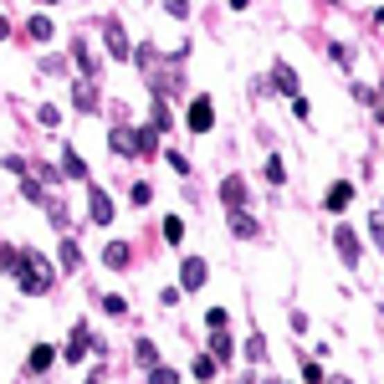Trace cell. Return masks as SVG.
I'll use <instances>...</instances> for the list:
<instances>
[{"mask_svg":"<svg viewBox=\"0 0 384 384\" xmlns=\"http://www.w3.org/2000/svg\"><path fill=\"white\" fill-rule=\"evenodd\" d=\"M267 180H272V184H282V180H287V164H282V159H277V154L267 159Z\"/></svg>","mask_w":384,"mask_h":384,"instance_id":"obj_19","label":"cell"},{"mask_svg":"<svg viewBox=\"0 0 384 384\" xmlns=\"http://www.w3.org/2000/svg\"><path fill=\"white\" fill-rule=\"evenodd\" d=\"M220 200H226L231 210H241V200H246V184H241V180H226V184H220Z\"/></svg>","mask_w":384,"mask_h":384,"instance_id":"obj_9","label":"cell"},{"mask_svg":"<svg viewBox=\"0 0 384 384\" xmlns=\"http://www.w3.org/2000/svg\"><path fill=\"white\" fill-rule=\"evenodd\" d=\"M195 379H200V384L216 379V359H205V354H200V359H195Z\"/></svg>","mask_w":384,"mask_h":384,"instance_id":"obj_16","label":"cell"},{"mask_svg":"<svg viewBox=\"0 0 384 384\" xmlns=\"http://www.w3.org/2000/svg\"><path fill=\"white\" fill-rule=\"evenodd\" d=\"M62 169H67L72 180H87V164H82V154H77V149H62Z\"/></svg>","mask_w":384,"mask_h":384,"instance_id":"obj_10","label":"cell"},{"mask_svg":"<svg viewBox=\"0 0 384 384\" xmlns=\"http://www.w3.org/2000/svg\"><path fill=\"white\" fill-rule=\"evenodd\" d=\"M87 349H92V333H87V328H82V323H77V328H72V343H67V359L77 364V359H82V354H87Z\"/></svg>","mask_w":384,"mask_h":384,"instance_id":"obj_7","label":"cell"},{"mask_svg":"<svg viewBox=\"0 0 384 384\" xmlns=\"http://www.w3.org/2000/svg\"><path fill=\"white\" fill-rule=\"evenodd\" d=\"M180 282H184V287H205V261L190 256V261H184V277H180Z\"/></svg>","mask_w":384,"mask_h":384,"instance_id":"obj_11","label":"cell"},{"mask_svg":"<svg viewBox=\"0 0 384 384\" xmlns=\"http://www.w3.org/2000/svg\"><path fill=\"white\" fill-rule=\"evenodd\" d=\"M103 31H108V46H113V57L123 62V57H128V36H123V26H118V21H108Z\"/></svg>","mask_w":384,"mask_h":384,"instance_id":"obj_8","label":"cell"},{"mask_svg":"<svg viewBox=\"0 0 384 384\" xmlns=\"http://www.w3.org/2000/svg\"><path fill=\"white\" fill-rule=\"evenodd\" d=\"M108 149H113V154H143V143H139V128H113Z\"/></svg>","mask_w":384,"mask_h":384,"instance_id":"obj_2","label":"cell"},{"mask_svg":"<svg viewBox=\"0 0 384 384\" xmlns=\"http://www.w3.org/2000/svg\"><path fill=\"white\" fill-rule=\"evenodd\" d=\"M128 261H134V251H128L123 241H113L108 251H103V267H113V272H123V267H128Z\"/></svg>","mask_w":384,"mask_h":384,"instance_id":"obj_6","label":"cell"},{"mask_svg":"<svg viewBox=\"0 0 384 384\" xmlns=\"http://www.w3.org/2000/svg\"><path fill=\"white\" fill-rule=\"evenodd\" d=\"M333 241H338V251H343V261H349V267H359V236H354L349 226H333Z\"/></svg>","mask_w":384,"mask_h":384,"instance_id":"obj_3","label":"cell"},{"mask_svg":"<svg viewBox=\"0 0 384 384\" xmlns=\"http://www.w3.org/2000/svg\"><path fill=\"white\" fill-rule=\"evenodd\" d=\"M180 236H184V226H180L175 216H169V220H164V241H180Z\"/></svg>","mask_w":384,"mask_h":384,"instance_id":"obj_24","label":"cell"},{"mask_svg":"<svg viewBox=\"0 0 384 384\" xmlns=\"http://www.w3.org/2000/svg\"><path fill=\"white\" fill-rule=\"evenodd\" d=\"M277 87H282V92H293V87H297V77H293V67H277Z\"/></svg>","mask_w":384,"mask_h":384,"instance_id":"obj_23","label":"cell"},{"mask_svg":"<svg viewBox=\"0 0 384 384\" xmlns=\"http://www.w3.org/2000/svg\"><path fill=\"white\" fill-rule=\"evenodd\" d=\"M21 287H26L31 297L46 293V287H51V272H46V267H26V272H21Z\"/></svg>","mask_w":384,"mask_h":384,"instance_id":"obj_5","label":"cell"},{"mask_svg":"<svg viewBox=\"0 0 384 384\" xmlns=\"http://www.w3.org/2000/svg\"><path fill=\"white\" fill-rule=\"evenodd\" d=\"M31 36H36V42H46V36H51V21H46V16H31Z\"/></svg>","mask_w":384,"mask_h":384,"instance_id":"obj_21","label":"cell"},{"mask_svg":"<svg viewBox=\"0 0 384 384\" xmlns=\"http://www.w3.org/2000/svg\"><path fill=\"white\" fill-rule=\"evenodd\" d=\"M51 359H57V354H51L46 343H42V349H31V369H36V374H42V369H51Z\"/></svg>","mask_w":384,"mask_h":384,"instance_id":"obj_15","label":"cell"},{"mask_svg":"<svg viewBox=\"0 0 384 384\" xmlns=\"http://www.w3.org/2000/svg\"><path fill=\"white\" fill-rule=\"evenodd\" d=\"M328 57H333V62H338V67H354V57H349V46H338V42H333V46H328Z\"/></svg>","mask_w":384,"mask_h":384,"instance_id":"obj_22","label":"cell"},{"mask_svg":"<svg viewBox=\"0 0 384 384\" xmlns=\"http://www.w3.org/2000/svg\"><path fill=\"white\" fill-rule=\"evenodd\" d=\"M149 384H180V374H175V369H164V364H154L149 369Z\"/></svg>","mask_w":384,"mask_h":384,"instance_id":"obj_17","label":"cell"},{"mask_svg":"<svg viewBox=\"0 0 384 384\" xmlns=\"http://www.w3.org/2000/svg\"><path fill=\"white\" fill-rule=\"evenodd\" d=\"M139 364H149V369L159 364V349H154V343H149V338H139Z\"/></svg>","mask_w":384,"mask_h":384,"instance_id":"obj_20","label":"cell"},{"mask_svg":"<svg viewBox=\"0 0 384 384\" xmlns=\"http://www.w3.org/2000/svg\"><path fill=\"white\" fill-rule=\"evenodd\" d=\"M379 313H384V302H379Z\"/></svg>","mask_w":384,"mask_h":384,"instance_id":"obj_27","label":"cell"},{"mask_svg":"<svg viewBox=\"0 0 384 384\" xmlns=\"http://www.w3.org/2000/svg\"><path fill=\"white\" fill-rule=\"evenodd\" d=\"M349 200H354V190H349V184H333V190H328V210H343Z\"/></svg>","mask_w":384,"mask_h":384,"instance_id":"obj_14","label":"cell"},{"mask_svg":"<svg viewBox=\"0 0 384 384\" xmlns=\"http://www.w3.org/2000/svg\"><path fill=\"white\" fill-rule=\"evenodd\" d=\"M231 231H236V236H251L256 226H251V220H246V210H231Z\"/></svg>","mask_w":384,"mask_h":384,"instance_id":"obj_18","label":"cell"},{"mask_svg":"<svg viewBox=\"0 0 384 384\" xmlns=\"http://www.w3.org/2000/svg\"><path fill=\"white\" fill-rule=\"evenodd\" d=\"M210 123H216V108H210V98H195V103H190V128H195V134H205Z\"/></svg>","mask_w":384,"mask_h":384,"instance_id":"obj_4","label":"cell"},{"mask_svg":"<svg viewBox=\"0 0 384 384\" xmlns=\"http://www.w3.org/2000/svg\"><path fill=\"white\" fill-rule=\"evenodd\" d=\"M87 210H92V226H113V200L98 184H87Z\"/></svg>","mask_w":384,"mask_h":384,"instance_id":"obj_1","label":"cell"},{"mask_svg":"<svg viewBox=\"0 0 384 384\" xmlns=\"http://www.w3.org/2000/svg\"><path fill=\"white\" fill-rule=\"evenodd\" d=\"M57 256H62V267H67V272H77V267H82V251H77V241H72V236L62 241V251H57Z\"/></svg>","mask_w":384,"mask_h":384,"instance_id":"obj_13","label":"cell"},{"mask_svg":"<svg viewBox=\"0 0 384 384\" xmlns=\"http://www.w3.org/2000/svg\"><path fill=\"white\" fill-rule=\"evenodd\" d=\"M333 384H349V379H333Z\"/></svg>","mask_w":384,"mask_h":384,"instance_id":"obj_26","label":"cell"},{"mask_svg":"<svg viewBox=\"0 0 384 384\" xmlns=\"http://www.w3.org/2000/svg\"><path fill=\"white\" fill-rule=\"evenodd\" d=\"M231 354H236V343H231V338H226V333L216 328V338H210V359L220 364V359H231Z\"/></svg>","mask_w":384,"mask_h":384,"instance_id":"obj_12","label":"cell"},{"mask_svg":"<svg viewBox=\"0 0 384 384\" xmlns=\"http://www.w3.org/2000/svg\"><path fill=\"white\" fill-rule=\"evenodd\" d=\"M169 6V16H184V0H164Z\"/></svg>","mask_w":384,"mask_h":384,"instance_id":"obj_25","label":"cell"}]
</instances>
